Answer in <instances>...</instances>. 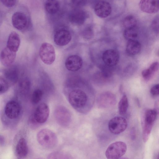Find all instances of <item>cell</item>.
I'll return each instance as SVG.
<instances>
[{"label": "cell", "mask_w": 159, "mask_h": 159, "mask_svg": "<svg viewBox=\"0 0 159 159\" xmlns=\"http://www.w3.org/2000/svg\"><path fill=\"white\" fill-rule=\"evenodd\" d=\"M55 119L61 126L66 127L69 125L71 121V115L69 110L62 106H58L54 112Z\"/></svg>", "instance_id": "6"}, {"label": "cell", "mask_w": 159, "mask_h": 159, "mask_svg": "<svg viewBox=\"0 0 159 159\" xmlns=\"http://www.w3.org/2000/svg\"><path fill=\"white\" fill-rule=\"evenodd\" d=\"M123 24L125 28L135 27L137 26V20L134 16L129 15L124 18Z\"/></svg>", "instance_id": "27"}, {"label": "cell", "mask_w": 159, "mask_h": 159, "mask_svg": "<svg viewBox=\"0 0 159 159\" xmlns=\"http://www.w3.org/2000/svg\"><path fill=\"white\" fill-rule=\"evenodd\" d=\"M4 70V74L6 80L11 84L16 83L18 78V71L14 66H9Z\"/></svg>", "instance_id": "20"}, {"label": "cell", "mask_w": 159, "mask_h": 159, "mask_svg": "<svg viewBox=\"0 0 159 159\" xmlns=\"http://www.w3.org/2000/svg\"><path fill=\"white\" fill-rule=\"evenodd\" d=\"M116 97L113 93L106 92L101 94L97 100L98 106L101 108H106L115 104Z\"/></svg>", "instance_id": "12"}, {"label": "cell", "mask_w": 159, "mask_h": 159, "mask_svg": "<svg viewBox=\"0 0 159 159\" xmlns=\"http://www.w3.org/2000/svg\"><path fill=\"white\" fill-rule=\"evenodd\" d=\"M110 4L106 1H101L97 3L94 7L95 14L99 17L105 18L108 16L111 12Z\"/></svg>", "instance_id": "13"}, {"label": "cell", "mask_w": 159, "mask_h": 159, "mask_svg": "<svg viewBox=\"0 0 159 159\" xmlns=\"http://www.w3.org/2000/svg\"><path fill=\"white\" fill-rule=\"evenodd\" d=\"M44 7L46 11L50 14L56 13L60 8V3L58 0H47Z\"/></svg>", "instance_id": "22"}, {"label": "cell", "mask_w": 159, "mask_h": 159, "mask_svg": "<svg viewBox=\"0 0 159 159\" xmlns=\"http://www.w3.org/2000/svg\"><path fill=\"white\" fill-rule=\"evenodd\" d=\"M2 3L7 7H11L15 4L16 0H1Z\"/></svg>", "instance_id": "34"}, {"label": "cell", "mask_w": 159, "mask_h": 159, "mask_svg": "<svg viewBox=\"0 0 159 159\" xmlns=\"http://www.w3.org/2000/svg\"><path fill=\"white\" fill-rule=\"evenodd\" d=\"M130 136L132 140H134L136 137L135 130L134 128H132L130 131Z\"/></svg>", "instance_id": "36"}, {"label": "cell", "mask_w": 159, "mask_h": 159, "mask_svg": "<svg viewBox=\"0 0 159 159\" xmlns=\"http://www.w3.org/2000/svg\"><path fill=\"white\" fill-rule=\"evenodd\" d=\"M158 158L159 159V153L158 154Z\"/></svg>", "instance_id": "40"}, {"label": "cell", "mask_w": 159, "mask_h": 159, "mask_svg": "<svg viewBox=\"0 0 159 159\" xmlns=\"http://www.w3.org/2000/svg\"><path fill=\"white\" fill-rule=\"evenodd\" d=\"M87 17V14L84 11L77 9L71 12L69 16V19L70 22L73 24L80 25L84 23Z\"/></svg>", "instance_id": "17"}, {"label": "cell", "mask_w": 159, "mask_h": 159, "mask_svg": "<svg viewBox=\"0 0 159 159\" xmlns=\"http://www.w3.org/2000/svg\"><path fill=\"white\" fill-rule=\"evenodd\" d=\"M39 54L42 61L46 65L52 64L55 60L54 48L52 45L49 43L45 42L41 44Z\"/></svg>", "instance_id": "4"}, {"label": "cell", "mask_w": 159, "mask_h": 159, "mask_svg": "<svg viewBox=\"0 0 159 159\" xmlns=\"http://www.w3.org/2000/svg\"><path fill=\"white\" fill-rule=\"evenodd\" d=\"M158 54H159V51H158Z\"/></svg>", "instance_id": "41"}, {"label": "cell", "mask_w": 159, "mask_h": 159, "mask_svg": "<svg viewBox=\"0 0 159 159\" xmlns=\"http://www.w3.org/2000/svg\"><path fill=\"white\" fill-rule=\"evenodd\" d=\"M11 21L14 27L19 30L24 29L27 22L26 16L24 13L20 12H16L13 14Z\"/></svg>", "instance_id": "16"}, {"label": "cell", "mask_w": 159, "mask_h": 159, "mask_svg": "<svg viewBox=\"0 0 159 159\" xmlns=\"http://www.w3.org/2000/svg\"><path fill=\"white\" fill-rule=\"evenodd\" d=\"M9 85L8 82L3 78L1 77L0 79V94L6 92L8 89Z\"/></svg>", "instance_id": "31"}, {"label": "cell", "mask_w": 159, "mask_h": 159, "mask_svg": "<svg viewBox=\"0 0 159 159\" xmlns=\"http://www.w3.org/2000/svg\"><path fill=\"white\" fill-rule=\"evenodd\" d=\"M43 95L42 91L38 89L34 91L31 97V100L33 104L38 103L41 100Z\"/></svg>", "instance_id": "28"}, {"label": "cell", "mask_w": 159, "mask_h": 159, "mask_svg": "<svg viewBox=\"0 0 159 159\" xmlns=\"http://www.w3.org/2000/svg\"><path fill=\"white\" fill-rule=\"evenodd\" d=\"M127 150L126 144L122 141H116L110 144L105 152L107 159H117L123 156Z\"/></svg>", "instance_id": "3"}, {"label": "cell", "mask_w": 159, "mask_h": 159, "mask_svg": "<svg viewBox=\"0 0 159 159\" xmlns=\"http://www.w3.org/2000/svg\"><path fill=\"white\" fill-rule=\"evenodd\" d=\"M20 110L19 103L16 101L12 100L6 103L4 108V112L8 118L14 119L19 116Z\"/></svg>", "instance_id": "8"}, {"label": "cell", "mask_w": 159, "mask_h": 159, "mask_svg": "<svg viewBox=\"0 0 159 159\" xmlns=\"http://www.w3.org/2000/svg\"><path fill=\"white\" fill-rule=\"evenodd\" d=\"M20 42L19 34L16 32H12L9 36L7 47L12 51L16 52L19 48Z\"/></svg>", "instance_id": "19"}, {"label": "cell", "mask_w": 159, "mask_h": 159, "mask_svg": "<svg viewBox=\"0 0 159 159\" xmlns=\"http://www.w3.org/2000/svg\"><path fill=\"white\" fill-rule=\"evenodd\" d=\"M154 74V73L149 67L144 70L142 72L143 77L147 80H150Z\"/></svg>", "instance_id": "32"}, {"label": "cell", "mask_w": 159, "mask_h": 159, "mask_svg": "<svg viewBox=\"0 0 159 159\" xmlns=\"http://www.w3.org/2000/svg\"><path fill=\"white\" fill-rule=\"evenodd\" d=\"M83 61L81 58L77 55H71L68 57L65 62V66L68 70L76 71L81 67Z\"/></svg>", "instance_id": "14"}, {"label": "cell", "mask_w": 159, "mask_h": 159, "mask_svg": "<svg viewBox=\"0 0 159 159\" xmlns=\"http://www.w3.org/2000/svg\"><path fill=\"white\" fill-rule=\"evenodd\" d=\"M127 125V121L125 118L120 116H115L109 121L108 127L111 133L118 134L124 131Z\"/></svg>", "instance_id": "5"}, {"label": "cell", "mask_w": 159, "mask_h": 159, "mask_svg": "<svg viewBox=\"0 0 159 159\" xmlns=\"http://www.w3.org/2000/svg\"><path fill=\"white\" fill-rule=\"evenodd\" d=\"M153 123L144 121L143 138L144 142H147L151 133Z\"/></svg>", "instance_id": "25"}, {"label": "cell", "mask_w": 159, "mask_h": 159, "mask_svg": "<svg viewBox=\"0 0 159 159\" xmlns=\"http://www.w3.org/2000/svg\"><path fill=\"white\" fill-rule=\"evenodd\" d=\"M157 114V111L154 109L148 110L146 112L144 120L154 123Z\"/></svg>", "instance_id": "29"}, {"label": "cell", "mask_w": 159, "mask_h": 159, "mask_svg": "<svg viewBox=\"0 0 159 159\" xmlns=\"http://www.w3.org/2000/svg\"><path fill=\"white\" fill-rule=\"evenodd\" d=\"M16 57V52L12 51L6 47L3 48L1 52V62L4 66L8 67L14 62Z\"/></svg>", "instance_id": "15"}, {"label": "cell", "mask_w": 159, "mask_h": 159, "mask_svg": "<svg viewBox=\"0 0 159 159\" xmlns=\"http://www.w3.org/2000/svg\"><path fill=\"white\" fill-rule=\"evenodd\" d=\"M30 83L27 78L22 79L19 83V89L20 93L22 95L27 94L29 91Z\"/></svg>", "instance_id": "26"}, {"label": "cell", "mask_w": 159, "mask_h": 159, "mask_svg": "<svg viewBox=\"0 0 159 159\" xmlns=\"http://www.w3.org/2000/svg\"><path fill=\"white\" fill-rule=\"evenodd\" d=\"M88 97L83 91L76 89L72 90L69 93L68 101L70 105L76 109L85 107L88 102Z\"/></svg>", "instance_id": "2"}, {"label": "cell", "mask_w": 159, "mask_h": 159, "mask_svg": "<svg viewBox=\"0 0 159 159\" xmlns=\"http://www.w3.org/2000/svg\"><path fill=\"white\" fill-rule=\"evenodd\" d=\"M139 7L143 12L155 13L159 11V0H140Z\"/></svg>", "instance_id": "9"}, {"label": "cell", "mask_w": 159, "mask_h": 159, "mask_svg": "<svg viewBox=\"0 0 159 159\" xmlns=\"http://www.w3.org/2000/svg\"><path fill=\"white\" fill-rule=\"evenodd\" d=\"M4 137L2 135H0V144L1 146L2 145L4 142H5V139Z\"/></svg>", "instance_id": "38"}, {"label": "cell", "mask_w": 159, "mask_h": 159, "mask_svg": "<svg viewBox=\"0 0 159 159\" xmlns=\"http://www.w3.org/2000/svg\"><path fill=\"white\" fill-rule=\"evenodd\" d=\"M49 114V109L45 103L39 104L35 109L33 116L34 121L38 123H43L48 119Z\"/></svg>", "instance_id": "7"}, {"label": "cell", "mask_w": 159, "mask_h": 159, "mask_svg": "<svg viewBox=\"0 0 159 159\" xmlns=\"http://www.w3.org/2000/svg\"><path fill=\"white\" fill-rule=\"evenodd\" d=\"M37 139L39 143L47 149H52L57 144V139L56 134L52 130L47 129H43L38 132Z\"/></svg>", "instance_id": "1"}, {"label": "cell", "mask_w": 159, "mask_h": 159, "mask_svg": "<svg viewBox=\"0 0 159 159\" xmlns=\"http://www.w3.org/2000/svg\"><path fill=\"white\" fill-rule=\"evenodd\" d=\"M128 41L126 48L127 54L130 56H134L138 54L141 49L140 42L136 40Z\"/></svg>", "instance_id": "21"}, {"label": "cell", "mask_w": 159, "mask_h": 159, "mask_svg": "<svg viewBox=\"0 0 159 159\" xmlns=\"http://www.w3.org/2000/svg\"><path fill=\"white\" fill-rule=\"evenodd\" d=\"M123 35L125 38L128 41L136 40L139 35V30L137 26L125 28Z\"/></svg>", "instance_id": "23"}, {"label": "cell", "mask_w": 159, "mask_h": 159, "mask_svg": "<svg viewBox=\"0 0 159 159\" xmlns=\"http://www.w3.org/2000/svg\"><path fill=\"white\" fill-rule=\"evenodd\" d=\"M102 59L106 66L112 67L116 65L119 59V55L118 52L114 49L106 50L103 53Z\"/></svg>", "instance_id": "11"}, {"label": "cell", "mask_w": 159, "mask_h": 159, "mask_svg": "<svg viewBox=\"0 0 159 159\" xmlns=\"http://www.w3.org/2000/svg\"><path fill=\"white\" fill-rule=\"evenodd\" d=\"M150 92L151 94L153 96H159V83L152 86L150 89Z\"/></svg>", "instance_id": "33"}, {"label": "cell", "mask_w": 159, "mask_h": 159, "mask_svg": "<svg viewBox=\"0 0 159 159\" xmlns=\"http://www.w3.org/2000/svg\"><path fill=\"white\" fill-rule=\"evenodd\" d=\"M71 36L67 30L61 29L57 30L54 36V41L57 45L64 46L67 44L70 41Z\"/></svg>", "instance_id": "10"}, {"label": "cell", "mask_w": 159, "mask_h": 159, "mask_svg": "<svg viewBox=\"0 0 159 159\" xmlns=\"http://www.w3.org/2000/svg\"><path fill=\"white\" fill-rule=\"evenodd\" d=\"M154 109L157 111L158 114H159V99L155 102Z\"/></svg>", "instance_id": "37"}, {"label": "cell", "mask_w": 159, "mask_h": 159, "mask_svg": "<svg viewBox=\"0 0 159 159\" xmlns=\"http://www.w3.org/2000/svg\"><path fill=\"white\" fill-rule=\"evenodd\" d=\"M28 147L25 139L20 138L17 142L15 148L16 156L19 158H23L27 156L28 153Z\"/></svg>", "instance_id": "18"}, {"label": "cell", "mask_w": 159, "mask_h": 159, "mask_svg": "<svg viewBox=\"0 0 159 159\" xmlns=\"http://www.w3.org/2000/svg\"><path fill=\"white\" fill-rule=\"evenodd\" d=\"M129 106L127 97L124 95L120 100L118 105L119 114L121 115L125 114L127 112Z\"/></svg>", "instance_id": "24"}, {"label": "cell", "mask_w": 159, "mask_h": 159, "mask_svg": "<svg viewBox=\"0 0 159 159\" xmlns=\"http://www.w3.org/2000/svg\"><path fill=\"white\" fill-rule=\"evenodd\" d=\"M150 28L154 33L159 34V15L153 18L151 24Z\"/></svg>", "instance_id": "30"}, {"label": "cell", "mask_w": 159, "mask_h": 159, "mask_svg": "<svg viewBox=\"0 0 159 159\" xmlns=\"http://www.w3.org/2000/svg\"><path fill=\"white\" fill-rule=\"evenodd\" d=\"M149 68L155 73L159 69V63L157 61H155L152 63Z\"/></svg>", "instance_id": "35"}, {"label": "cell", "mask_w": 159, "mask_h": 159, "mask_svg": "<svg viewBox=\"0 0 159 159\" xmlns=\"http://www.w3.org/2000/svg\"><path fill=\"white\" fill-rule=\"evenodd\" d=\"M136 104H137L138 106L139 107H140L141 106L140 103V102L138 98H136Z\"/></svg>", "instance_id": "39"}]
</instances>
